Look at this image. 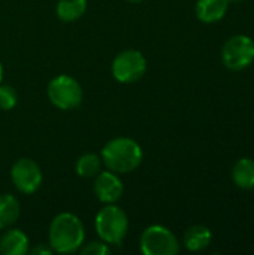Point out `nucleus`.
Masks as SVG:
<instances>
[{
    "instance_id": "1",
    "label": "nucleus",
    "mask_w": 254,
    "mask_h": 255,
    "mask_svg": "<svg viewBox=\"0 0 254 255\" xmlns=\"http://www.w3.org/2000/svg\"><path fill=\"white\" fill-rule=\"evenodd\" d=\"M49 247L57 254H73L85 242V227L79 217L72 212L55 215L48 230Z\"/></svg>"
},
{
    "instance_id": "2",
    "label": "nucleus",
    "mask_w": 254,
    "mask_h": 255,
    "mask_svg": "<svg viewBox=\"0 0 254 255\" xmlns=\"http://www.w3.org/2000/svg\"><path fill=\"white\" fill-rule=\"evenodd\" d=\"M100 158L108 170L117 175H127L142 164L144 151L136 140L120 136L111 139L102 148Z\"/></svg>"
},
{
    "instance_id": "3",
    "label": "nucleus",
    "mask_w": 254,
    "mask_h": 255,
    "mask_svg": "<svg viewBox=\"0 0 254 255\" xmlns=\"http://www.w3.org/2000/svg\"><path fill=\"white\" fill-rule=\"evenodd\" d=\"M94 229L100 241L111 245H120L129 232V218L115 203L105 205L94 218Z\"/></svg>"
},
{
    "instance_id": "4",
    "label": "nucleus",
    "mask_w": 254,
    "mask_h": 255,
    "mask_svg": "<svg viewBox=\"0 0 254 255\" xmlns=\"http://www.w3.org/2000/svg\"><path fill=\"white\" fill-rule=\"evenodd\" d=\"M46 94L49 102L60 111H73L84 100L81 84L70 75H58L48 82Z\"/></svg>"
},
{
    "instance_id": "5",
    "label": "nucleus",
    "mask_w": 254,
    "mask_h": 255,
    "mask_svg": "<svg viewBox=\"0 0 254 255\" xmlns=\"http://www.w3.org/2000/svg\"><path fill=\"white\" fill-rule=\"evenodd\" d=\"M139 248L144 255H177L181 245L168 227L154 224L142 232Z\"/></svg>"
},
{
    "instance_id": "6",
    "label": "nucleus",
    "mask_w": 254,
    "mask_h": 255,
    "mask_svg": "<svg viewBox=\"0 0 254 255\" xmlns=\"http://www.w3.org/2000/svg\"><path fill=\"white\" fill-rule=\"evenodd\" d=\"M115 81L121 84H133L147 72V58L138 49H124L115 55L111 64Z\"/></svg>"
},
{
    "instance_id": "7",
    "label": "nucleus",
    "mask_w": 254,
    "mask_h": 255,
    "mask_svg": "<svg viewBox=\"0 0 254 255\" xmlns=\"http://www.w3.org/2000/svg\"><path fill=\"white\" fill-rule=\"evenodd\" d=\"M222 61L229 70H243L254 61V40L246 34H235L222 48Z\"/></svg>"
},
{
    "instance_id": "8",
    "label": "nucleus",
    "mask_w": 254,
    "mask_h": 255,
    "mask_svg": "<svg viewBox=\"0 0 254 255\" xmlns=\"http://www.w3.org/2000/svg\"><path fill=\"white\" fill-rule=\"evenodd\" d=\"M10 181L21 194L28 196V194L36 193L40 188L43 176H42V170L39 164L34 160L28 157H22V158H18L12 164Z\"/></svg>"
},
{
    "instance_id": "9",
    "label": "nucleus",
    "mask_w": 254,
    "mask_h": 255,
    "mask_svg": "<svg viewBox=\"0 0 254 255\" xmlns=\"http://www.w3.org/2000/svg\"><path fill=\"white\" fill-rule=\"evenodd\" d=\"M93 191L100 203L111 205V203H117L121 199L124 193V185L117 173L106 170V172H100L94 178Z\"/></svg>"
},
{
    "instance_id": "10",
    "label": "nucleus",
    "mask_w": 254,
    "mask_h": 255,
    "mask_svg": "<svg viewBox=\"0 0 254 255\" xmlns=\"http://www.w3.org/2000/svg\"><path fill=\"white\" fill-rule=\"evenodd\" d=\"M30 241L28 236L13 227L4 229L0 236V254L3 255H24L28 253Z\"/></svg>"
},
{
    "instance_id": "11",
    "label": "nucleus",
    "mask_w": 254,
    "mask_h": 255,
    "mask_svg": "<svg viewBox=\"0 0 254 255\" xmlns=\"http://www.w3.org/2000/svg\"><path fill=\"white\" fill-rule=\"evenodd\" d=\"M229 9V0H198L196 1V16L205 24H213L220 21Z\"/></svg>"
},
{
    "instance_id": "12",
    "label": "nucleus",
    "mask_w": 254,
    "mask_h": 255,
    "mask_svg": "<svg viewBox=\"0 0 254 255\" xmlns=\"http://www.w3.org/2000/svg\"><path fill=\"white\" fill-rule=\"evenodd\" d=\"M211 239H213L211 230L207 226L198 224V226H192L186 230V233L183 236V244L187 251L199 253L210 247Z\"/></svg>"
},
{
    "instance_id": "13",
    "label": "nucleus",
    "mask_w": 254,
    "mask_h": 255,
    "mask_svg": "<svg viewBox=\"0 0 254 255\" xmlns=\"http://www.w3.org/2000/svg\"><path fill=\"white\" fill-rule=\"evenodd\" d=\"M21 214V205L13 194H0V230L12 227Z\"/></svg>"
},
{
    "instance_id": "14",
    "label": "nucleus",
    "mask_w": 254,
    "mask_h": 255,
    "mask_svg": "<svg viewBox=\"0 0 254 255\" xmlns=\"http://www.w3.org/2000/svg\"><path fill=\"white\" fill-rule=\"evenodd\" d=\"M232 181L241 190L254 188V160L244 157L240 158L232 169Z\"/></svg>"
},
{
    "instance_id": "15",
    "label": "nucleus",
    "mask_w": 254,
    "mask_h": 255,
    "mask_svg": "<svg viewBox=\"0 0 254 255\" xmlns=\"http://www.w3.org/2000/svg\"><path fill=\"white\" fill-rule=\"evenodd\" d=\"M87 10V0H58L55 6V15L60 21L73 22L78 21Z\"/></svg>"
},
{
    "instance_id": "16",
    "label": "nucleus",
    "mask_w": 254,
    "mask_h": 255,
    "mask_svg": "<svg viewBox=\"0 0 254 255\" xmlns=\"http://www.w3.org/2000/svg\"><path fill=\"white\" fill-rule=\"evenodd\" d=\"M102 158L100 155L94 154V152H87L82 154L75 164V170L78 173V176L84 178V179H90V178H96L100 172H102Z\"/></svg>"
},
{
    "instance_id": "17",
    "label": "nucleus",
    "mask_w": 254,
    "mask_h": 255,
    "mask_svg": "<svg viewBox=\"0 0 254 255\" xmlns=\"http://www.w3.org/2000/svg\"><path fill=\"white\" fill-rule=\"evenodd\" d=\"M18 103V93L12 85L0 82V109L10 111Z\"/></svg>"
},
{
    "instance_id": "18",
    "label": "nucleus",
    "mask_w": 254,
    "mask_h": 255,
    "mask_svg": "<svg viewBox=\"0 0 254 255\" xmlns=\"http://www.w3.org/2000/svg\"><path fill=\"white\" fill-rule=\"evenodd\" d=\"M78 253L82 255H109L111 247L105 244L103 241H93L88 244H82V247L78 250Z\"/></svg>"
},
{
    "instance_id": "19",
    "label": "nucleus",
    "mask_w": 254,
    "mask_h": 255,
    "mask_svg": "<svg viewBox=\"0 0 254 255\" xmlns=\"http://www.w3.org/2000/svg\"><path fill=\"white\" fill-rule=\"evenodd\" d=\"M28 253L33 255H51L52 254V250L48 244H39L37 247L28 250Z\"/></svg>"
},
{
    "instance_id": "20",
    "label": "nucleus",
    "mask_w": 254,
    "mask_h": 255,
    "mask_svg": "<svg viewBox=\"0 0 254 255\" xmlns=\"http://www.w3.org/2000/svg\"><path fill=\"white\" fill-rule=\"evenodd\" d=\"M1 79H3V66L0 63V82H1Z\"/></svg>"
},
{
    "instance_id": "21",
    "label": "nucleus",
    "mask_w": 254,
    "mask_h": 255,
    "mask_svg": "<svg viewBox=\"0 0 254 255\" xmlns=\"http://www.w3.org/2000/svg\"><path fill=\"white\" fill-rule=\"evenodd\" d=\"M127 1H129V3H133V4H135V3H141V1H144V0H127Z\"/></svg>"
},
{
    "instance_id": "22",
    "label": "nucleus",
    "mask_w": 254,
    "mask_h": 255,
    "mask_svg": "<svg viewBox=\"0 0 254 255\" xmlns=\"http://www.w3.org/2000/svg\"><path fill=\"white\" fill-rule=\"evenodd\" d=\"M241 1H244V0H229V3H241Z\"/></svg>"
}]
</instances>
